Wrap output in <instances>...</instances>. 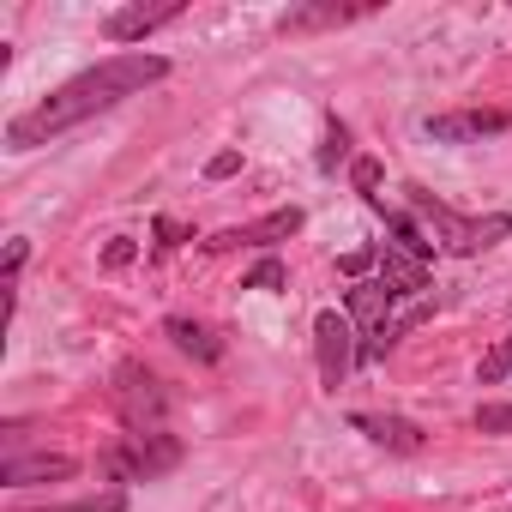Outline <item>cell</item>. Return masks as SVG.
I'll use <instances>...</instances> for the list:
<instances>
[{
  "instance_id": "cell-5",
  "label": "cell",
  "mask_w": 512,
  "mask_h": 512,
  "mask_svg": "<svg viewBox=\"0 0 512 512\" xmlns=\"http://www.w3.org/2000/svg\"><path fill=\"white\" fill-rule=\"evenodd\" d=\"M344 302H350V326H356V338H362V356H356V362H380V356L398 344V338H392V302H398V296L374 278V284H356Z\"/></svg>"
},
{
  "instance_id": "cell-9",
  "label": "cell",
  "mask_w": 512,
  "mask_h": 512,
  "mask_svg": "<svg viewBox=\"0 0 512 512\" xmlns=\"http://www.w3.org/2000/svg\"><path fill=\"white\" fill-rule=\"evenodd\" d=\"M175 19H181V0H157V7H121V13L103 19V37H109V43H145L151 31H163V25H175Z\"/></svg>"
},
{
  "instance_id": "cell-20",
  "label": "cell",
  "mask_w": 512,
  "mask_h": 512,
  "mask_svg": "<svg viewBox=\"0 0 512 512\" xmlns=\"http://www.w3.org/2000/svg\"><path fill=\"white\" fill-rule=\"evenodd\" d=\"M476 428L482 434H512V404H482L476 410Z\"/></svg>"
},
{
  "instance_id": "cell-12",
  "label": "cell",
  "mask_w": 512,
  "mask_h": 512,
  "mask_svg": "<svg viewBox=\"0 0 512 512\" xmlns=\"http://www.w3.org/2000/svg\"><path fill=\"white\" fill-rule=\"evenodd\" d=\"M380 284L392 290V296H428V266L422 260H410V253L392 241V247H380Z\"/></svg>"
},
{
  "instance_id": "cell-14",
  "label": "cell",
  "mask_w": 512,
  "mask_h": 512,
  "mask_svg": "<svg viewBox=\"0 0 512 512\" xmlns=\"http://www.w3.org/2000/svg\"><path fill=\"white\" fill-rule=\"evenodd\" d=\"M368 205H374V211L386 217V229L398 235V247L410 253V260H422V266H428V253H434V241H428V235H422V229H416V223H410L404 211H386V199H368Z\"/></svg>"
},
{
  "instance_id": "cell-16",
  "label": "cell",
  "mask_w": 512,
  "mask_h": 512,
  "mask_svg": "<svg viewBox=\"0 0 512 512\" xmlns=\"http://www.w3.org/2000/svg\"><path fill=\"white\" fill-rule=\"evenodd\" d=\"M344 157H350V127H344L338 115H326V145H320V169L332 175V169H338Z\"/></svg>"
},
{
  "instance_id": "cell-2",
  "label": "cell",
  "mask_w": 512,
  "mask_h": 512,
  "mask_svg": "<svg viewBox=\"0 0 512 512\" xmlns=\"http://www.w3.org/2000/svg\"><path fill=\"white\" fill-rule=\"evenodd\" d=\"M410 193V205L428 217V229H434V241L446 247V253H482V247H494V241H506L512 235V217L506 211H494V217H464V211H452V205H440L428 187H404Z\"/></svg>"
},
{
  "instance_id": "cell-19",
  "label": "cell",
  "mask_w": 512,
  "mask_h": 512,
  "mask_svg": "<svg viewBox=\"0 0 512 512\" xmlns=\"http://www.w3.org/2000/svg\"><path fill=\"white\" fill-rule=\"evenodd\" d=\"M241 290H284V266L272 260V253H266V260H260V266H253L247 278H241Z\"/></svg>"
},
{
  "instance_id": "cell-25",
  "label": "cell",
  "mask_w": 512,
  "mask_h": 512,
  "mask_svg": "<svg viewBox=\"0 0 512 512\" xmlns=\"http://www.w3.org/2000/svg\"><path fill=\"white\" fill-rule=\"evenodd\" d=\"M25 253H31V241H13V247H7V272H0V284H13V278H19V266H25Z\"/></svg>"
},
{
  "instance_id": "cell-4",
  "label": "cell",
  "mask_w": 512,
  "mask_h": 512,
  "mask_svg": "<svg viewBox=\"0 0 512 512\" xmlns=\"http://www.w3.org/2000/svg\"><path fill=\"white\" fill-rule=\"evenodd\" d=\"M115 410H121L127 434H157L169 422V392L145 362H121L115 368Z\"/></svg>"
},
{
  "instance_id": "cell-24",
  "label": "cell",
  "mask_w": 512,
  "mask_h": 512,
  "mask_svg": "<svg viewBox=\"0 0 512 512\" xmlns=\"http://www.w3.org/2000/svg\"><path fill=\"white\" fill-rule=\"evenodd\" d=\"M338 266H344L350 278H362L368 266H380V253H368V247H356V253H344V260H338Z\"/></svg>"
},
{
  "instance_id": "cell-23",
  "label": "cell",
  "mask_w": 512,
  "mask_h": 512,
  "mask_svg": "<svg viewBox=\"0 0 512 512\" xmlns=\"http://www.w3.org/2000/svg\"><path fill=\"white\" fill-rule=\"evenodd\" d=\"M235 169H241V151H217V157L205 163V175H211V181H229Z\"/></svg>"
},
{
  "instance_id": "cell-11",
  "label": "cell",
  "mask_w": 512,
  "mask_h": 512,
  "mask_svg": "<svg viewBox=\"0 0 512 512\" xmlns=\"http://www.w3.org/2000/svg\"><path fill=\"white\" fill-rule=\"evenodd\" d=\"M356 434H368L374 446H392V452H422V428L404 422V416H374V410H356L350 416Z\"/></svg>"
},
{
  "instance_id": "cell-10",
  "label": "cell",
  "mask_w": 512,
  "mask_h": 512,
  "mask_svg": "<svg viewBox=\"0 0 512 512\" xmlns=\"http://www.w3.org/2000/svg\"><path fill=\"white\" fill-rule=\"evenodd\" d=\"M79 470V458H67V452H37V458H19V452H7L0 458V482L7 488H31V482H67Z\"/></svg>"
},
{
  "instance_id": "cell-8",
  "label": "cell",
  "mask_w": 512,
  "mask_h": 512,
  "mask_svg": "<svg viewBox=\"0 0 512 512\" xmlns=\"http://www.w3.org/2000/svg\"><path fill=\"white\" fill-rule=\"evenodd\" d=\"M296 229H302V211H296V205H284V211H266L260 223H241V229L211 235L205 247H211V253H223V247H278V241H290Z\"/></svg>"
},
{
  "instance_id": "cell-21",
  "label": "cell",
  "mask_w": 512,
  "mask_h": 512,
  "mask_svg": "<svg viewBox=\"0 0 512 512\" xmlns=\"http://www.w3.org/2000/svg\"><path fill=\"white\" fill-rule=\"evenodd\" d=\"M350 181H356L368 199H380V193H374V187H380V163H374V157H356V163H350Z\"/></svg>"
},
{
  "instance_id": "cell-6",
  "label": "cell",
  "mask_w": 512,
  "mask_h": 512,
  "mask_svg": "<svg viewBox=\"0 0 512 512\" xmlns=\"http://www.w3.org/2000/svg\"><path fill=\"white\" fill-rule=\"evenodd\" d=\"M314 356H320V386L338 392V386L350 380L356 356H362L350 314H338V308H320V314H314Z\"/></svg>"
},
{
  "instance_id": "cell-7",
  "label": "cell",
  "mask_w": 512,
  "mask_h": 512,
  "mask_svg": "<svg viewBox=\"0 0 512 512\" xmlns=\"http://www.w3.org/2000/svg\"><path fill=\"white\" fill-rule=\"evenodd\" d=\"M422 133L434 145H476V139L512 133V109H452V115H428Z\"/></svg>"
},
{
  "instance_id": "cell-1",
  "label": "cell",
  "mask_w": 512,
  "mask_h": 512,
  "mask_svg": "<svg viewBox=\"0 0 512 512\" xmlns=\"http://www.w3.org/2000/svg\"><path fill=\"white\" fill-rule=\"evenodd\" d=\"M157 79H169V61H163V55H145V49H133V55H109V61L85 67L79 79H67L61 91H49L37 109L13 115V121H7V145H13V151H37V145L73 133L79 121L115 109L121 97H139V91L157 85Z\"/></svg>"
},
{
  "instance_id": "cell-26",
  "label": "cell",
  "mask_w": 512,
  "mask_h": 512,
  "mask_svg": "<svg viewBox=\"0 0 512 512\" xmlns=\"http://www.w3.org/2000/svg\"><path fill=\"white\" fill-rule=\"evenodd\" d=\"M157 235H163V241H169V247H175V241H181V235H187V229H181V223H175V217H157Z\"/></svg>"
},
{
  "instance_id": "cell-18",
  "label": "cell",
  "mask_w": 512,
  "mask_h": 512,
  "mask_svg": "<svg viewBox=\"0 0 512 512\" xmlns=\"http://www.w3.org/2000/svg\"><path fill=\"white\" fill-rule=\"evenodd\" d=\"M43 512H127V494H121V488H109V494H97V500H73V506H43Z\"/></svg>"
},
{
  "instance_id": "cell-3",
  "label": "cell",
  "mask_w": 512,
  "mask_h": 512,
  "mask_svg": "<svg viewBox=\"0 0 512 512\" xmlns=\"http://www.w3.org/2000/svg\"><path fill=\"white\" fill-rule=\"evenodd\" d=\"M181 440L169 434V428H157V434H121L109 452H103V470L115 476V482H151V476H169L175 464H181Z\"/></svg>"
},
{
  "instance_id": "cell-17",
  "label": "cell",
  "mask_w": 512,
  "mask_h": 512,
  "mask_svg": "<svg viewBox=\"0 0 512 512\" xmlns=\"http://www.w3.org/2000/svg\"><path fill=\"white\" fill-rule=\"evenodd\" d=\"M506 374H512V332H506V338H500V344H494V350L482 356V368H476V380H482V386H500Z\"/></svg>"
},
{
  "instance_id": "cell-13",
  "label": "cell",
  "mask_w": 512,
  "mask_h": 512,
  "mask_svg": "<svg viewBox=\"0 0 512 512\" xmlns=\"http://www.w3.org/2000/svg\"><path fill=\"white\" fill-rule=\"evenodd\" d=\"M350 19H362V7H296V13L278 19V31L302 37V31H332V25H350Z\"/></svg>"
},
{
  "instance_id": "cell-22",
  "label": "cell",
  "mask_w": 512,
  "mask_h": 512,
  "mask_svg": "<svg viewBox=\"0 0 512 512\" xmlns=\"http://www.w3.org/2000/svg\"><path fill=\"white\" fill-rule=\"evenodd\" d=\"M133 253H139V247H133V235H115V241L103 247V266H109V272H121V266H133Z\"/></svg>"
},
{
  "instance_id": "cell-15",
  "label": "cell",
  "mask_w": 512,
  "mask_h": 512,
  "mask_svg": "<svg viewBox=\"0 0 512 512\" xmlns=\"http://www.w3.org/2000/svg\"><path fill=\"white\" fill-rule=\"evenodd\" d=\"M163 332H169V338H175V344H181L187 356H199V362H217V356H223V344H217V338H211V332H205L199 320H181V314H175V320H169Z\"/></svg>"
}]
</instances>
